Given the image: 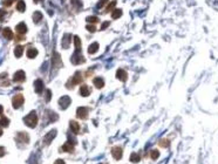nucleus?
I'll use <instances>...</instances> for the list:
<instances>
[{
  "label": "nucleus",
  "instance_id": "nucleus-42",
  "mask_svg": "<svg viewBox=\"0 0 218 164\" xmlns=\"http://www.w3.org/2000/svg\"><path fill=\"white\" fill-rule=\"evenodd\" d=\"M54 164H66L65 162H63L62 159H56L55 162H54Z\"/></svg>",
  "mask_w": 218,
  "mask_h": 164
},
{
  "label": "nucleus",
  "instance_id": "nucleus-6",
  "mask_svg": "<svg viewBox=\"0 0 218 164\" xmlns=\"http://www.w3.org/2000/svg\"><path fill=\"white\" fill-rule=\"evenodd\" d=\"M17 142L19 144H27L30 142V136L26 133H18L17 134Z\"/></svg>",
  "mask_w": 218,
  "mask_h": 164
},
{
  "label": "nucleus",
  "instance_id": "nucleus-34",
  "mask_svg": "<svg viewBox=\"0 0 218 164\" xmlns=\"http://www.w3.org/2000/svg\"><path fill=\"white\" fill-rule=\"evenodd\" d=\"M108 1H109V0H100V1L97 3V8H99V9H100V8H103L105 5L108 4Z\"/></svg>",
  "mask_w": 218,
  "mask_h": 164
},
{
  "label": "nucleus",
  "instance_id": "nucleus-12",
  "mask_svg": "<svg viewBox=\"0 0 218 164\" xmlns=\"http://www.w3.org/2000/svg\"><path fill=\"white\" fill-rule=\"evenodd\" d=\"M25 80H26V74H25L23 70H18L14 74V76H13V81L14 82H22Z\"/></svg>",
  "mask_w": 218,
  "mask_h": 164
},
{
  "label": "nucleus",
  "instance_id": "nucleus-13",
  "mask_svg": "<svg viewBox=\"0 0 218 164\" xmlns=\"http://www.w3.org/2000/svg\"><path fill=\"white\" fill-rule=\"evenodd\" d=\"M52 64H53V66L56 67V68H59V67L62 66V60H61V58H60V55H59L58 53H53V56H52Z\"/></svg>",
  "mask_w": 218,
  "mask_h": 164
},
{
  "label": "nucleus",
  "instance_id": "nucleus-40",
  "mask_svg": "<svg viewBox=\"0 0 218 164\" xmlns=\"http://www.w3.org/2000/svg\"><path fill=\"white\" fill-rule=\"evenodd\" d=\"M109 25H110V22H109V21H105L103 23H102V26H101V28H100V29H101V31H103V29H106V28H107V27L109 26Z\"/></svg>",
  "mask_w": 218,
  "mask_h": 164
},
{
  "label": "nucleus",
  "instance_id": "nucleus-30",
  "mask_svg": "<svg viewBox=\"0 0 218 164\" xmlns=\"http://www.w3.org/2000/svg\"><path fill=\"white\" fill-rule=\"evenodd\" d=\"M150 157H151V159H154V161H156L158 157H160V151L158 150H151V153H150Z\"/></svg>",
  "mask_w": 218,
  "mask_h": 164
},
{
  "label": "nucleus",
  "instance_id": "nucleus-14",
  "mask_svg": "<svg viewBox=\"0 0 218 164\" xmlns=\"http://www.w3.org/2000/svg\"><path fill=\"white\" fill-rule=\"evenodd\" d=\"M15 31H17L18 34L23 35L25 33L27 32V26H26V23H25V22H20V23H18V25H17V27H15Z\"/></svg>",
  "mask_w": 218,
  "mask_h": 164
},
{
  "label": "nucleus",
  "instance_id": "nucleus-37",
  "mask_svg": "<svg viewBox=\"0 0 218 164\" xmlns=\"http://www.w3.org/2000/svg\"><path fill=\"white\" fill-rule=\"evenodd\" d=\"M6 15H7V12L5 9H0V21H4Z\"/></svg>",
  "mask_w": 218,
  "mask_h": 164
},
{
  "label": "nucleus",
  "instance_id": "nucleus-9",
  "mask_svg": "<svg viewBox=\"0 0 218 164\" xmlns=\"http://www.w3.org/2000/svg\"><path fill=\"white\" fill-rule=\"evenodd\" d=\"M91 93H92V88L89 87L88 84H82V86L80 87L79 94H80L81 96H83V97H87V96H89V95H91Z\"/></svg>",
  "mask_w": 218,
  "mask_h": 164
},
{
  "label": "nucleus",
  "instance_id": "nucleus-26",
  "mask_svg": "<svg viewBox=\"0 0 218 164\" xmlns=\"http://www.w3.org/2000/svg\"><path fill=\"white\" fill-rule=\"evenodd\" d=\"M17 9L19 12H25V9H26V4H25L23 0H19L18 4H17Z\"/></svg>",
  "mask_w": 218,
  "mask_h": 164
},
{
  "label": "nucleus",
  "instance_id": "nucleus-38",
  "mask_svg": "<svg viewBox=\"0 0 218 164\" xmlns=\"http://www.w3.org/2000/svg\"><path fill=\"white\" fill-rule=\"evenodd\" d=\"M86 28H87V31L92 32V33H94V32L96 31V27L94 26V25H87V26H86Z\"/></svg>",
  "mask_w": 218,
  "mask_h": 164
},
{
  "label": "nucleus",
  "instance_id": "nucleus-3",
  "mask_svg": "<svg viewBox=\"0 0 218 164\" xmlns=\"http://www.w3.org/2000/svg\"><path fill=\"white\" fill-rule=\"evenodd\" d=\"M86 61V59L83 58L81 52H74L73 56H72V64L73 65H81Z\"/></svg>",
  "mask_w": 218,
  "mask_h": 164
},
{
  "label": "nucleus",
  "instance_id": "nucleus-16",
  "mask_svg": "<svg viewBox=\"0 0 218 164\" xmlns=\"http://www.w3.org/2000/svg\"><path fill=\"white\" fill-rule=\"evenodd\" d=\"M70 41H72V35H69V34H65L63 35V37H62V47L63 48H68L69 47V45H70Z\"/></svg>",
  "mask_w": 218,
  "mask_h": 164
},
{
  "label": "nucleus",
  "instance_id": "nucleus-28",
  "mask_svg": "<svg viewBox=\"0 0 218 164\" xmlns=\"http://www.w3.org/2000/svg\"><path fill=\"white\" fill-rule=\"evenodd\" d=\"M140 159H141V157H140V155H138V154L133 153V154L130 155V162H131V163H138V162H140Z\"/></svg>",
  "mask_w": 218,
  "mask_h": 164
},
{
  "label": "nucleus",
  "instance_id": "nucleus-35",
  "mask_svg": "<svg viewBox=\"0 0 218 164\" xmlns=\"http://www.w3.org/2000/svg\"><path fill=\"white\" fill-rule=\"evenodd\" d=\"M48 115H49V118H50V121H56V120H58V115L55 114V112L48 111Z\"/></svg>",
  "mask_w": 218,
  "mask_h": 164
},
{
  "label": "nucleus",
  "instance_id": "nucleus-36",
  "mask_svg": "<svg viewBox=\"0 0 218 164\" xmlns=\"http://www.w3.org/2000/svg\"><path fill=\"white\" fill-rule=\"evenodd\" d=\"M14 1H15V0H4V1H3V5H4V7H9Z\"/></svg>",
  "mask_w": 218,
  "mask_h": 164
},
{
  "label": "nucleus",
  "instance_id": "nucleus-22",
  "mask_svg": "<svg viewBox=\"0 0 218 164\" xmlns=\"http://www.w3.org/2000/svg\"><path fill=\"white\" fill-rule=\"evenodd\" d=\"M74 45H75V52H81V40L78 35L74 36Z\"/></svg>",
  "mask_w": 218,
  "mask_h": 164
},
{
  "label": "nucleus",
  "instance_id": "nucleus-8",
  "mask_svg": "<svg viewBox=\"0 0 218 164\" xmlns=\"http://www.w3.org/2000/svg\"><path fill=\"white\" fill-rule=\"evenodd\" d=\"M74 145H75V142L72 143V140L69 138V141L66 142L65 144L61 147L60 151H63V153H73V151H74Z\"/></svg>",
  "mask_w": 218,
  "mask_h": 164
},
{
  "label": "nucleus",
  "instance_id": "nucleus-17",
  "mask_svg": "<svg viewBox=\"0 0 218 164\" xmlns=\"http://www.w3.org/2000/svg\"><path fill=\"white\" fill-rule=\"evenodd\" d=\"M34 87H35V92L36 94H41L44 92V82L41 80H36L34 82Z\"/></svg>",
  "mask_w": 218,
  "mask_h": 164
},
{
  "label": "nucleus",
  "instance_id": "nucleus-44",
  "mask_svg": "<svg viewBox=\"0 0 218 164\" xmlns=\"http://www.w3.org/2000/svg\"><path fill=\"white\" fill-rule=\"evenodd\" d=\"M41 0H34V3H40Z\"/></svg>",
  "mask_w": 218,
  "mask_h": 164
},
{
  "label": "nucleus",
  "instance_id": "nucleus-20",
  "mask_svg": "<svg viewBox=\"0 0 218 164\" xmlns=\"http://www.w3.org/2000/svg\"><path fill=\"white\" fill-rule=\"evenodd\" d=\"M3 35L6 37L7 40H12V39H13V37H14V36H13V35H14V34H13V32H12V31H11V28H8V27H6V28L3 31Z\"/></svg>",
  "mask_w": 218,
  "mask_h": 164
},
{
  "label": "nucleus",
  "instance_id": "nucleus-15",
  "mask_svg": "<svg viewBox=\"0 0 218 164\" xmlns=\"http://www.w3.org/2000/svg\"><path fill=\"white\" fill-rule=\"evenodd\" d=\"M116 78H117L119 80H121L122 82H125L127 79H128V73H127L125 70H123V69H119V70L116 72Z\"/></svg>",
  "mask_w": 218,
  "mask_h": 164
},
{
  "label": "nucleus",
  "instance_id": "nucleus-23",
  "mask_svg": "<svg viewBox=\"0 0 218 164\" xmlns=\"http://www.w3.org/2000/svg\"><path fill=\"white\" fill-rule=\"evenodd\" d=\"M99 50V44L97 42H93L91 46L88 47V53L89 54H95Z\"/></svg>",
  "mask_w": 218,
  "mask_h": 164
},
{
  "label": "nucleus",
  "instance_id": "nucleus-46",
  "mask_svg": "<svg viewBox=\"0 0 218 164\" xmlns=\"http://www.w3.org/2000/svg\"><path fill=\"white\" fill-rule=\"evenodd\" d=\"M101 164H105V163H101Z\"/></svg>",
  "mask_w": 218,
  "mask_h": 164
},
{
  "label": "nucleus",
  "instance_id": "nucleus-11",
  "mask_svg": "<svg viewBox=\"0 0 218 164\" xmlns=\"http://www.w3.org/2000/svg\"><path fill=\"white\" fill-rule=\"evenodd\" d=\"M111 155L115 159H121L122 158V155H123V151H122V148L120 147H114L111 149Z\"/></svg>",
  "mask_w": 218,
  "mask_h": 164
},
{
  "label": "nucleus",
  "instance_id": "nucleus-33",
  "mask_svg": "<svg viewBox=\"0 0 218 164\" xmlns=\"http://www.w3.org/2000/svg\"><path fill=\"white\" fill-rule=\"evenodd\" d=\"M87 22H91V23H96V22H99V18H96V17H87Z\"/></svg>",
  "mask_w": 218,
  "mask_h": 164
},
{
  "label": "nucleus",
  "instance_id": "nucleus-2",
  "mask_svg": "<svg viewBox=\"0 0 218 164\" xmlns=\"http://www.w3.org/2000/svg\"><path fill=\"white\" fill-rule=\"evenodd\" d=\"M82 82V75H81V72H76L74 74V76L67 82L66 87L68 88V89H70V88H74L76 84H79Z\"/></svg>",
  "mask_w": 218,
  "mask_h": 164
},
{
  "label": "nucleus",
  "instance_id": "nucleus-19",
  "mask_svg": "<svg viewBox=\"0 0 218 164\" xmlns=\"http://www.w3.org/2000/svg\"><path fill=\"white\" fill-rule=\"evenodd\" d=\"M93 83H94V86L97 88V89H101V88L105 87V81H103L102 78H95L93 80Z\"/></svg>",
  "mask_w": 218,
  "mask_h": 164
},
{
  "label": "nucleus",
  "instance_id": "nucleus-27",
  "mask_svg": "<svg viewBox=\"0 0 218 164\" xmlns=\"http://www.w3.org/2000/svg\"><path fill=\"white\" fill-rule=\"evenodd\" d=\"M121 15H122V9H119V8L114 9V11H113V13H111L113 19H119Z\"/></svg>",
  "mask_w": 218,
  "mask_h": 164
},
{
  "label": "nucleus",
  "instance_id": "nucleus-45",
  "mask_svg": "<svg viewBox=\"0 0 218 164\" xmlns=\"http://www.w3.org/2000/svg\"><path fill=\"white\" fill-rule=\"evenodd\" d=\"M1 135H3V130H1V129H0V136H1Z\"/></svg>",
  "mask_w": 218,
  "mask_h": 164
},
{
  "label": "nucleus",
  "instance_id": "nucleus-25",
  "mask_svg": "<svg viewBox=\"0 0 218 164\" xmlns=\"http://www.w3.org/2000/svg\"><path fill=\"white\" fill-rule=\"evenodd\" d=\"M36 55H38V50L35 48H30L27 50V58L28 59H34Z\"/></svg>",
  "mask_w": 218,
  "mask_h": 164
},
{
  "label": "nucleus",
  "instance_id": "nucleus-43",
  "mask_svg": "<svg viewBox=\"0 0 218 164\" xmlns=\"http://www.w3.org/2000/svg\"><path fill=\"white\" fill-rule=\"evenodd\" d=\"M3 111H4V108H3V106H0V115L3 114Z\"/></svg>",
  "mask_w": 218,
  "mask_h": 164
},
{
  "label": "nucleus",
  "instance_id": "nucleus-5",
  "mask_svg": "<svg viewBox=\"0 0 218 164\" xmlns=\"http://www.w3.org/2000/svg\"><path fill=\"white\" fill-rule=\"evenodd\" d=\"M55 136H56V130H50L48 134H46V135L44 136V141H42L44 145H45V147L49 145L50 142H52V141L54 140V137H55Z\"/></svg>",
  "mask_w": 218,
  "mask_h": 164
},
{
  "label": "nucleus",
  "instance_id": "nucleus-21",
  "mask_svg": "<svg viewBox=\"0 0 218 164\" xmlns=\"http://www.w3.org/2000/svg\"><path fill=\"white\" fill-rule=\"evenodd\" d=\"M41 20H42V13H41V12H39V11L34 12V13H33V21H34V23H39Z\"/></svg>",
  "mask_w": 218,
  "mask_h": 164
},
{
  "label": "nucleus",
  "instance_id": "nucleus-7",
  "mask_svg": "<svg viewBox=\"0 0 218 164\" xmlns=\"http://www.w3.org/2000/svg\"><path fill=\"white\" fill-rule=\"evenodd\" d=\"M88 114H89V109L86 107H79L78 110H76V116L81 120H86L88 117Z\"/></svg>",
  "mask_w": 218,
  "mask_h": 164
},
{
  "label": "nucleus",
  "instance_id": "nucleus-4",
  "mask_svg": "<svg viewBox=\"0 0 218 164\" xmlns=\"http://www.w3.org/2000/svg\"><path fill=\"white\" fill-rule=\"evenodd\" d=\"M23 102H25V98H23V96L21 94H18V95H15L13 98H12V106H13L15 109L20 108L23 104Z\"/></svg>",
  "mask_w": 218,
  "mask_h": 164
},
{
  "label": "nucleus",
  "instance_id": "nucleus-31",
  "mask_svg": "<svg viewBox=\"0 0 218 164\" xmlns=\"http://www.w3.org/2000/svg\"><path fill=\"white\" fill-rule=\"evenodd\" d=\"M8 124H9V120L7 117L0 118V125H1V127H8Z\"/></svg>",
  "mask_w": 218,
  "mask_h": 164
},
{
  "label": "nucleus",
  "instance_id": "nucleus-18",
  "mask_svg": "<svg viewBox=\"0 0 218 164\" xmlns=\"http://www.w3.org/2000/svg\"><path fill=\"white\" fill-rule=\"evenodd\" d=\"M69 125H70V130H72L74 134H79V133H80V124L76 122V121H70Z\"/></svg>",
  "mask_w": 218,
  "mask_h": 164
},
{
  "label": "nucleus",
  "instance_id": "nucleus-41",
  "mask_svg": "<svg viewBox=\"0 0 218 164\" xmlns=\"http://www.w3.org/2000/svg\"><path fill=\"white\" fill-rule=\"evenodd\" d=\"M5 155V149L3 147H0V157H3Z\"/></svg>",
  "mask_w": 218,
  "mask_h": 164
},
{
  "label": "nucleus",
  "instance_id": "nucleus-10",
  "mask_svg": "<svg viewBox=\"0 0 218 164\" xmlns=\"http://www.w3.org/2000/svg\"><path fill=\"white\" fill-rule=\"evenodd\" d=\"M70 104V97L69 96H62L60 100H59V106L62 108V109H67Z\"/></svg>",
  "mask_w": 218,
  "mask_h": 164
},
{
  "label": "nucleus",
  "instance_id": "nucleus-1",
  "mask_svg": "<svg viewBox=\"0 0 218 164\" xmlns=\"http://www.w3.org/2000/svg\"><path fill=\"white\" fill-rule=\"evenodd\" d=\"M23 122L26 125H28L30 128H35L38 124V115L35 111H31L27 116H25Z\"/></svg>",
  "mask_w": 218,
  "mask_h": 164
},
{
  "label": "nucleus",
  "instance_id": "nucleus-29",
  "mask_svg": "<svg viewBox=\"0 0 218 164\" xmlns=\"http://www.w3.org/2000/svg\"><path fill=\"white\" fill-rule=\"evenodd\" d=\"M158 145L162 148H168L170 145V142H169V140H166V138H162V140L158 142Z\"/></svg>",
  "mask_w": 218,
  "mask_h": 164
},
{
  "label": "nucleus",
  "instance_id": "nucleus-24",
  "mask_svg": "<svg viewBox=\"0 0 218 164\" xmlns=\"http://www.w3.org/2000/svg\"><path fill=\"white\" fill-rule=\"evenodd\" d=\"M22 53H23V46H22V45L15 46V48H14V55H15L17 58H21Z\"/></svg>",
  "mask_w": 218,
  "mask_h": 164
},
{
  "label": "nucleus",
  "instance_id": "nucleus-39",
  "mask_svg": "<svg viewBox=\"0 0 218 164\" xmlns=\"http://www.w3.org/2000/svg\"><path fill=\"white\" fill-rule=\"evenodd\" d=\"M50 96H52V92H50L49 89H47V90H46V102H49Z\"/></svg>",
  "mask_w": 218,
  "mask_h": 164
},
{
  "label": "nucleus",
  "instance_id": "nucleus-32",
  "mask_svg": "<svg viewBox=\"0 0 218 164\" xmlns=\"http://www.w3.org/2000/svg\"><path fill=\"white\" fill-rule=\"evenodd\" d=\"M115 6H116V1H115V0H114V1H111L110 4H108V5H107L106 12H110V11H114V7H115Z\"/></svg>",
  "mask_w": 218,
  "mask_h": 164
}]
</instances>
